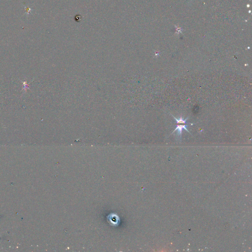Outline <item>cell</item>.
Returning <instances> with one entry per match:
<instances>
[{
    "instance_id": "6da1fadb",
    "label": "cell",
    "mask_w": 252,
    "mask_h": 252,
    "mask_svg": "<svg viewBox=\"0 0 252 252\" xmlns=\"http://www.w3.org/2000/svg\"><path fill=\"white\" fill-rule=\"evenodd\" d=\"M189 126V125H177L176 126V128L175 129V130L173 131V132L172 133V134H173L177 130L178 131V135L180 136V138H181L182 130L183 129H185L186 131H187L188 132V133H189L190 134H191L190 132L188 131V129L187 128Z\"/></svg>"
},
{
    "instance_id": "7a4b0ae2",
    "label": "cell",
    "mask_w": 252,
    "mask_h": 252,
    "mask_svg": "<svg viewBox=\"0 0 252 252\" xmlns=\"http://www.w3.org/2000/svg\"><path fill=\"white\" fill-rule=\"evenodd\" d=\"M171 115L173 116V118L175 119V121H176V123L177 124H190L191 125H195V124L192 123H188L187 122V120L189 119V117H187V118L186 119H184L182 118V116H181L180 117L179 119L176 118L174 116H173L172 114Z\"/></svg>"
},
{
    "instance_id": "3957f363",
    "label": "cell",
    "mask_w": 252,
    "mask_h": 252,
    "mask_svg": "<svg viewBox=\"0 0 252 252\" xmlns=\"http://www.w3.org/2000/svg\"><path fill=\"white\" fill-rule=\"evenodd\" d=\"M22 83H23V90L25 91H26L27 90V89H29V84L28 83L27 81L22 82Z\"/></svg>"
},
{
    "instance_id": "277c9868",
    "label": "cell",
    "mask_w": 252,
    "mask_h": 252,
    "mask_svg": "<svg viewBox=\"0 0 252 252\" xmlns=\"http://www.w3.org/2000/svg\"><path fill=\"white\" fill-rule=\"evenodd\" d=\"M176 33H182V29L180 27H177V26H176Z\"/></svg>"
}]
</instances>
